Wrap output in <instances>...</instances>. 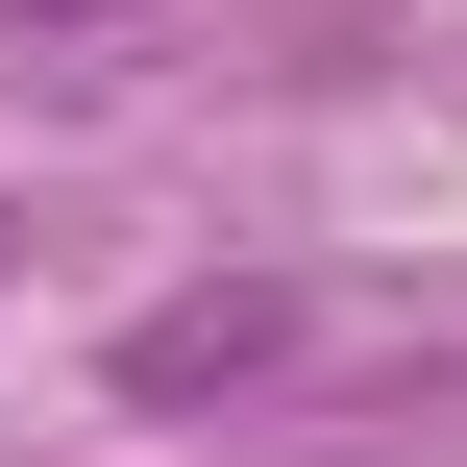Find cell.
I'll list each match as a JSON object with an SVG mask.
<instances>
[{"label": "cell", "instance_id": "cell-3", "mask_svg": "<svg viewBox=\"0 0 467 467\" xmlns=\"http://www.w3.org/2000/svg\"><path fill=\"white\" fill-rule=\"evenodd\" d=\"M0 271H25V222H0Z\"/></svg>", "mask_w": 467, "mask_h": 467}, {"label": "cell", "instance_id": "cell-1", "mask_svg": "<svg viewBox=\"0 0 467 467\" xmlns=\"http://www.w3.org/2000/svg\"><path fill=\"white\" fill-rule=\"evenodd\" d=\"M296 345H320V296H296V271H197V296H148L99 369H123V419H222V394H271Z\"/></svg>", "mask_w": 467, "mask_h": 467}, {"label": "cell", "instance_id": "cell-2", "mask_svg": "<svg viewBox=\"0 0 467 467\" xmlns=\"http://www.w3.org/2000/svg\"><path fill=\"white\" fill-rule=\"evenodd\" d=\"M0 25H25V49H49V25H123V0H0Z\"/></svg>", "mask_w": 467, "mask_h": 467}]
</instances>
